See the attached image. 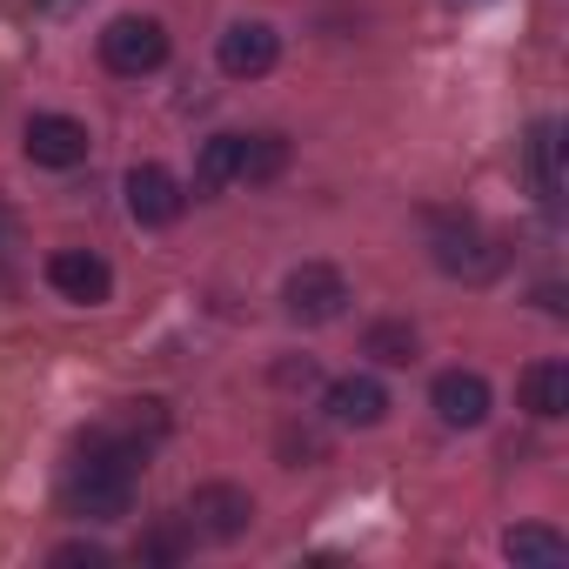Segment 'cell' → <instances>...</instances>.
<instances>
[{"instance_id": "18", "label": "cell", "mask_w": 569, "mask_h": 569, "mask_svg": "<svg viewBox=\"0 0 569 569\" xmlns=\"http://www.w3.org/2000/svg\"><path fill=\"white\" fill-rule=\"evenodd\" d=\"M188 536H194V529H181V522L148 529V536H141V562H181V556H188Z\"/></svg>"}, {"instance_id": "12", "label": "cell", "mask_w": 569, "mask_h": 569, "mask_svg": "<svg viewBox=\"0 0 569 569\" xmlns=\"http://www.w3.org/2000/svg\"><path fill=\"white\" fill-rule=\"evenodd\" d=\"M522 409L542 416V422H556V416L569 409V362H536V369H522Z\"/></svg>"}, {"instance_id": "14", "label": "cell", "mask_w": 569, "mask_h": 569, "mask_svg": "<svg viewBox=\"0 0 569 569\" xmlns=\"http://www.w3.org/2000/svg\"><path fill=\"white\" fill-rule=\"evenodd\" d=\"M556 121H536L529 128V188H536V201H556L562 194V168H556Z\"/></svg>"}, {"instance_id": "2", "label": "cell", "mask_w": 569, "mask_h": 569, "mask_svg": "<svg viewBox=\"0 0 569 569\" xmlns=\"http://www.w3.org/2000/svg\"><path fill=\"white\" fill-rule=\"evenodd\" d=\"M101 61L114 74H154L168 61V28L148 21V14H121V21L101 28Z\"/></svg>"}, {"instance_id": "5", "label": "cell", "mask_w": 569, "mask_h": 569, "mask_svg": "<svg viewBox=\"0 0 569 569\" xmlns=\"http://www.w3.org/2000/svg\"><path fill=\"white\" fill-rule=\"evenodd\" d=\"M274 54H281V34H274L268 21H234V28L221 34V48H214V61H221L228 81H261V74L274 68Z\"/></svg>"}, {"instance_id": "20", "label": "cell", "mask_w": 569, "mask_h": 569, "mask_svg": "<svg viewBox=\"0 0 569 569\" xmlns=\"http://www.w3.org/2000/svg\"><path fill=\"white\" fill-rule=\"evenodd\" d=\"M281 456H309V462H316L322 442H316V436H281Z\"/></svg>"}, {"instance_id": "11", "label": "cell", "mask_w": 569, "mask_h": 569, "mask_svg": "<svg viewBox=\"0 0 569 569\" xmlns=\"http://www.w3.org/2000/svg\"><path fill=\"white\" fill-rule=\"evenodd\" d=\"M436 261H442L449 274H469V281H482V274H489L502 254H496V248L476 234V221H462V228H442V234H436Z\"/></svg>"}, {"instance_id": "15", "label": "cell", "mask_w": 569, "mask_h": 569, "mask_svg": "<svg viewBox=\"0 0 569 569\" xmlns=\"http://www.w3.org/2000/svg\"><path fill=\"white\" fill-rule=\"evenodd\" d=\"M502 556H509V562L556 569V562H569V542H562L556 529H509V536H502Z\"/></svg>"}, {"instance_id": "17", "label": "cell", "mask_w": 569, "mask_h": 569, "mask_svg": "<svg viewBox=\"0 0 569 569\" xmlns=\"http://www.w3.org/2000/svg\"><path fill=\"white\" fill-rule=\"evenodd\" d=\"M362 356H376V362H389V369H409V362H416V329H409V322H376V329L362 336Z\"/></svg>"}, {"instance_id": "10", "label": "cell", "mask_w": 569, "mask_h": 569, "mask_svg": "<svg viewBox=\"0 0 569 569\" xmlns=\"http://www.w3.org/2000/svg\"><path fill=\"white\" fill-rule=\"evenodd\" d=\"M382 416H389V396H382L376 376H342V382H329V422H336V429H376Z\"/></svg>"}, {"instance_id": "7", "label": "cell", "mask_w": 569, "mask_h": 569, "mask_svg": "<svg viewBox=\"0 0 569 569\" xmlns=\"http://www.w3.org/2000/svg\"><path fill=\"white\" fill-rule=\"evenodd\" d=\"M28 161L34 168H74V161H88V128L74 114H34L28 121Z\"/></svg>"}, {"instance_id": "1", "label": "cell", "mask_w": 569, "mask_h": 569, "mask_svg": "<svg viewBox=\"0 0 569 569\" xmlns=\"http://www.w3.org/2000/svg\"><path fill=\"white\" fill-rule=\"evenodd\" d=\"M141 469H148V442H134L114 422L88 429L74 442V462H68V509L88 516V522H121L128 502H134Z\"/></svg>"}, {"instance_id": "19", "label": "cell", "mask_w": 569, "mask_h": 569, "mask_svg": "<svg viewBox=\"0 0 569 569\" xmlns=\"http://www.w3.org/2000/svg\"><path fill=\"white\" fill-rule=\"evenodd\" d=\"M54 562H61V569H81V562H88V569H101V562H108V549H101V542H61V549H54Z\"/></svg>"}, {"instance_id": "16", "label": "cell", "mask_w": 569, "mask_h": 569, "mask_svg": "<svg viewBox=\"0 0 569 569\" xmlns=\"http://www.w3.org/2000/svg\"><path fill=\"white\" fill-rule=\"evenodd\" d=\"M281 168H289V141H281V134H241V168H234V181H274Z\"/></svg>"}, {"instance_id": "13", "label": "cell", "mask_w": 569, "mask_h": 569, "mask_svg": "<svg viewBox=\"0 0 569 569\" xmlns=\"http://www.w3.org/2000/svg\"><path fill=\"white\" fill-rule=\"evenodd\" d=\"M241 168V134H214L201 141V161H194V194H221Z\"/></svg>"}, {"instance_id": "9", "label": "cell", "mask_w": 569, "mask_h": 569, "mask_svg": "<svg viewBox=\"0 0 569 569\" xmlns=\"http://www.w3.org/2000/svg\"><path fill=\"white\" fill-rule=\"evenodd\" d=\"M429 402H436V416H442L449 429H476V422L489 416V382H482L476 369H442L436 389H429Z\"/></svg>"}, {"instance_id": "3", "label": "cell", "mask_w": 569, "mask_h": 569, "mask_svg": "<svg viewBox=\"0 0 569 569\" xmlns=\"http://www.w3.org/2000/svg\"><path fill=\"white\" fill-rule=\"evenodd\" d=\"M248 522H254V502H248V489H234V482H201V489L188 496V529H194V536L234 542V536H248Z\"/></svg>"}, {"instance_id": "6", "label": "cell", "mask_w": 569, "mask_h": 569, "mask_svg": "<svg viewBox=\"0 0 569 569\" xmlns=\"http://www.w3.org/2000/svg\"><path fill=\"white\" fill-rule=\"evenodd\" d=\"M48 281H54V296H68V302H108V289H114V274H108V261L101 254H88V248H61V254H48Z\"/></svg>"}, {"instance_id": "4", "label": "cell", "mask_w": 569, "mask_h": 569, "mask_svg": "<svg viewBox=\"0 0 569 569\" xmlns=\"http://www.w3.org/2000/svg\"><path fill=\"white\" fill-rule=\"evenodd\" d=\"M281 302H289L296 322H336L342 302H349V281H342V268H329V261H302V268L289 274V289H281Z\"/></svg>"}, {"instance_id": "8", "label": "cell", "mask_w": 569, "mask_h": 569, "mask_svg": "<svg viewBox=\"0 0 569 569\" xmlns=\"http://www.w3.org/2000/svg\"><path fill=\"white\" fill-rule=\"evenodd\" d=\"M181 181L168 174V168H154V161H141V168H128V214L134 221H148V228H168L174 214H181Z\"/></svg>"}]
</instances>
